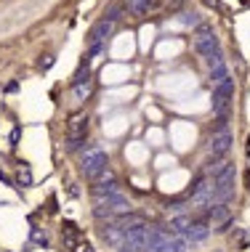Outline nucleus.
Listing matches in <instances>:
<instances>
[{
    "instance_id": "10",
    "label": "nucleus",
    "mask_w": 250,
    "mask_h": 252,
    "mask_svg": "<svg viewBox=\"0 0 250 252\" xmlns=\"http://www.w3.org/2000/svg\"><path fill=\"white\" fill-rule=\"evenodd\" d=\"M101 239L109 244V247L120 250V247L125 244V234H123V231H120L117 226H114V223H107V226L101 228Z\"/></svg>"
},
{
    "instance_id": "5",
    "label": "nucleus",
    "mask_w": 250,
    "mask_h": 252,
    "mask_svg": "<svg viewBox=\"0 0 250 252\" xmlns=\"http://www.w3.org/2000/svg\"><path fill=\"white\" fill-rule=\"evenodd\" d=\"M202 220L208 223L213 231H226L229 228V223H232V213H229V207L226 204H205V210H202Z\"/></svg>"
},
{
    "instance_id": "13",
    "label": "nucleus",
    "mask_w": 250,
    "mask_h": 252,
    "mask_svg": "<svg viewBox=\"0 0 250 252\" xmlns=\"http://www.w3.org/2000/svg\"><path fill=\"white\" fill-rule=\"evenodd\" d=\"M91 93H93V83L72 85V96H75V101H85V98H91Z\"/></svg>"
},
{
    "instance_id": "12",
    "label": "nucleus",
    "mask_w": 250,
    "mask_h": 252,
    "mask_svg": "<svg viewBox=\"0 0 250 252\" xmlns=\"http://www.w3.org/2000/svg\"><path fill=\"white\" fill-rule=\"evenodd\" d=\"M152 5H154V0H128V11H131L133 16H144Z\"/></svg>"
},
{
    "instance_id": "9",
    "label": "nucleus",
    "mask_w": 250,
    "mask_h": 252,
    "mask_svg": "<svg viewBox=\"0 0 250 252\" xmlns=\"http://www.w3.org/2000/svg\"><path fill=\"white\" fill-rule=\"evenodd\" d=\"M208 69H211V80L213 83H221L224 77H229V69H226V59L221 56V51L218 53H213V56H208Z\"/></svg>"
},
{
    "instance_id": "18",
    "label": "nucleus",
    "mask_w": 250,
    "mask_h": 252,
    "mask_svg": "<svg viewBox=\"0 0 250 252\" xmlns=\"http://www.w3.org/2000/svg\"><path fill=\"white\" fill-rule=\"evenodd\" d=\"M72 252H91V247H88V244H72Z\"/></svg>"
},
{
    "instance_id": "19",
    "label": "nucleus",
    "mask_w": 250,
    "mask_h": 252,
    "mask_svg": "<svg viewBox=\"0 0 250 252\" xmlns=\"http://www.w3.org/2000/svg\"><path fill=\"white\" fill-rule=\"evenodd\" d=\"M245 181H248V189H250V173H245Z\"/></svg>"
},
{
    "instance_id": "3",
    "label": "nucleus",
    "mask_w": 250,
    "mask_h": 252,
    "mask_svg": "<svg viewBox=\"0 0 250 252\" xmlns=\"http://www.w3.org/2000/svg\"><path fill=\"white\" fill-rule=\"evenodd\" d=\"M88 127H91L88 114H77V117L70 120V125H67V152H77V149L85 144Z\"/></svg>"
},
{
    "instance_id": "7",
    "label": "nucleus",
    "mask_w": 250,
    "mask_h": 252,
    "mask_svg": "<svg viewBox=\"0 0 250 252\" xmlns=\"http://www.w3.org/2000/svg\"><path fill=\"white\" fill-rule=\"evenodd\" d=\"M114 226H117L123 234H133V231H141V228H146V218L144 215H139V213H125V215H117L114 218Z\"/></svg>"
},
{
    "instance_id": "14",
    "label": "nucleus",
    "mask_w": 250,
    "mask_h": 252,
    "mask_svg": "<svg viewBox=\"0 0 250 252\" xmlns=\"http://www.w3.org/2000/svg\"><path fill=\"white\" fill-rule=\"evenodd\" d=\"M30 239L37 244V247H48V236H45V231H40V228H32L30 231Z\"/></svg>"
},
{
    "instance_id": "15",
    "label": "nucleus",
    "mask_w": 250,
    "mask_h": 252,
    "mask_svg": "<svg viewBox=\"0 0 250 252\" xmlns=\"http://www.w3.org/2000/svg\"><path fill=\"white\" fill-rule=\"evenodd\" d=\"M181 24L184 27H200V13H181Z\"/></svg>"
},
{
    "instance_id": "11",
    "label": "nucleus",
    "mask_w": 250,
    "mask_h": 252,
    "mask_svg": "<svg viewBox=\"0 0 250 252\" xmlns=\"http://www.w3.org/2000/svg\"><path fill=\"white\" fill-rule=\"evenodd\" d=\"M208 234H211V226H208L202 218H194L192 228L184 234V239H186V242H202V239H208Z\"/></svg>"
},
{
    "instance_id": "4",
    "label": "nucleus",
    "mask_w": 250,
    "mask_h": 252,
    "mask_svg": "<svg viewBox=\"0 0 250 252\" xmlns=\"http://www.w3.org/2000/svg\"><path fill=\"white\" fill-rule=\"evenodd\" d=\"M192 45L194 51L200 53V56H213V53H218V37H215L213 27L211 24H200L197 30H194V37H192Z\"/></svg>"
},
{
    "instance_id": "2",
    "label": "nucleus",
    "mask_w": 250,
    "mask_h": 252,
    "mask_svg": "<svg viewBox=\"0 0 250 252\" xmlns=\"http://www.w3.org/2000/svg\"><path fill=\"white\" fill-rule=\"evenodd\" d=\"M232 98H234V80L232 77H224L221 83L213 85V112L215 117H229V109H232Z\"/></svg>"
},
{
    "instance_id": "1",
    "label": "nucleus",
    "mask_w": 250,
    "mask_h": 252,
    "mask_svg": "<svg viewBox=\"0 0 250 252\" xmlns=\"http://www.w3.org/2000/svg\"><path fill=\"white\" fill-rule=\"evenodd\" d=\"M80 170H83L85 178L96 181L101 173L109 170V159H107V152L101 146H88L83 157H80Z\"/></svg>"
},
{
    "instance_id": "16",
    "label": "nucleus",
    "mask_w": 250,
    "mask_h": 252,
    "mask_svg": "<svg viewBox=\"0 0 250 252\" xmlns=\"http://www.w3.org/2000/svg\"><path fill=\"white\" fill-rule=\"evenodd\" d=\"M19 183H22V186H32V173H30V167L19 170Z\"/></svg>"
},
{
    "instance_id": "6",
    "label": "nucleus",
    "mask_w": 250,
    "mask_h": 252,
    "mask_svg": "<svg viewBox=\"0 0 250 252\" xmlns=\"http://www.w3.org/2000/svg\"><path fill=\"white\" fill-rule=\"evenodd\" d=\"M114 30V22H109V19H101V22H96V27L91 30V35H88V56H99L101 51H104V43L107 37L112 35Z\"/></svg>"
},
{
    "instance_id": "17",
    "label": "nucleus",
    "mask_w": 250,
    "mask_h": 252,
    "mask_svg": "<svg viewBox=\"0 0 250 252\" xmlns=\"http://www.w3.org/2000/svg\"><path fill=\"white\" fill-rule=\"evenodd\" d=\"M117 252H146V250H144V247H136V244H128V242H125V244H123V247H120Z\"/></svg>"
},
{
    "instance_id": "8",
    "label": "nucleus",
    "mask_w": 250,
    "mask_h": 252,
    "mask_svg": "<svg viewBox=\"0 0 250 252\" xmlns=\"http://www.w3.org/2000/svg\"><path fill=\"white\" fill-rule=\"evenodd\" d=\"M229 149H232V133L224 130V133H211V141H208V152L213 157H226Z\"/></svg>"
}]
</instances>
